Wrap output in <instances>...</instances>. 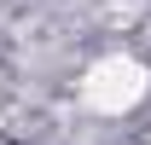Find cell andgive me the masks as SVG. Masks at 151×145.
Segmentation results:
<instances>
[{
  "label": "cell",
  "mask_w": 151,
  "mask_h": 145,
  "mask_svg": "<svg viewBox=\"0 0 151 145\" xmlns=\"http://www.w3.org/2000/svg\"><path fill=\"white\" fill-rule=\"evenodd\" d=\"M145 87H151L145 64L116 52V58H99L93 70L81 75V105L99 110V116H122V110H134L139 99H145Z\"/></svg>",
  "instance_id": "6da1fadb"
}]
</instances>
